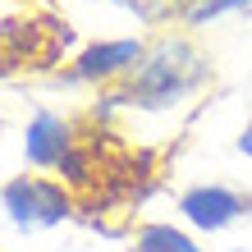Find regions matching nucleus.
Masks as SVG:
<instances>
[{
	"instance_id": "0eeeda50",
	"label": "nucleus",
	"mask_w": 252,
	"mask_h": 252,
	"mask_svg": "<svg viewBox=\"0 0 252 252\" xmlns=\"http://www.w3.org/2000/svg\"><path fill=\"white\" fill-rule=\"evenodd\" d=\"M115 9H124L138 28H156V32H165L170 23L184 19V5L188 0H110Z\"/></svg>"
},
{
	"instance_id": "f257e3e1",
	"label": "nucleus",
	"mask_w": 252,
	"mask_h": 252,
	"mask_svg": "<svg viewBox=\"0 0 252 252\" xmlns=\"http://www.w3.org/2000/svg\"><path fill=\"white\" fill-rule=\"evenodd\" d=\"M211 78H216V64L197 46V37L184 32V28H165L147 41L142 64L110 92L128 110H174L197 92H206Z\"/></svg>"
},
{
	"instance_id": "39448f33",
	"label": "nucleus",
	"mask_w": 252,
	"mask_h": 252,
	"mask_svg": "<svg viewBox=\"0 0 252 252\" xmlns=\"http://www.w3.org/2000/svg\"><path fill=\"white\" fill-rule=\"evenodd\" d=\"M73 147H78V128H73V120H64L51 106H37L32 120L23 124V160L37 174H55Z\"/></svg>"
},
{
	"instance_id": "20e7f679",
	"label": "nucleus",
	"mask_w": 252,
	"mask_h": 252,
	"mask_svg": "<svg viewBox=\"0 0 252 252\" xmlns=\"http://www.w3.org/2000/svg\"><path fill=\"white\" fill-rule=\"evenodd\" d=\"M174 211L192 234H225L229 225L252 216V192L229 184H188L174 197Z\"/></svg>"
},
{
	"instance_id": "7ed1b4c3",
	"label": "nucleus",
	"mask_w": 252,
	"mask_h": 252,
	"mask_svg": "<svg viewBox=\"0 0 252 252\" xmlns=\"http://www.w3.org/2000/svg\"><path fill=\"white\" fill-rule=\"evenodd\" d=\"M147 55V37H101L69 60V69L55 73L60 87H120Z\"/></svg>"
},
{
	"instance_id": "f03ea898",
	"label": "nucleus",
	"mask_w": 252,
	"mask_h": 252,
	"mask_svg": "<svg viewBox=\"0 0 252 252\" xmlns=\"http://www.w3.org/2000/svg\"><path fill=\"white\" fill-rule=\"evenodd\" d=\"M0 211L14 234H41L78 216V192L51 174H9L0 184Z\"/></svg>"
},
{
	"instance_id": "423d86ee",
	"label": "nucleus",
	"mask_w": 252,
	"mask_h": 252,
	"mask_svg": "<svg viewBox=\"0 0 252 252\" xmlns=\"http://www.w3.org/2000/svg\"><path fill=\"white\" fill-rule=\"evenodd\" d=\"M128 252H206L197 243V234L174 225V220H142L138 229H133V243Z\"/></svg>"
},
{
	"instance_id": "1a4fd4ad",
	"label": "nucleus",
	"mask_w": 252,
	"mask_h": 252,
	"mask_svg": "<svg viewBox=\"0 0 252 252\" xmlns=\"http://www.w3.org/2000/svg\"><path fill=\"white\" fill-rule=\"evenodd\" d=\"M234 152H239V156H248V160H252V115H248V124L239 128V138H234Z\"/></svg>"
},
{
	"instance_id": "6e6552de",
	"label": "nucleus",
	"mask_w": 252,
	"mask_h": 252,
	"mask_svg": "<svg viewBox=\"0 0 252 252\" xmlns=\"http://www.w3.org/2000/svg\"><path fill=\"white\" fill-rule=\"evenodd\" d=\"M229 14H252V0H188L179 28L184 32H202L206 23H220Z\"/></svg>"
}]
</instances>
